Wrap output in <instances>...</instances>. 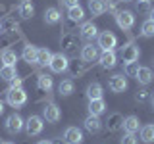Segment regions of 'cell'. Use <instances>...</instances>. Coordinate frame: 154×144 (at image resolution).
I'll return each instance as SVG.
<instances>
[{
    "label": "cell",
    "mask_w": 154,
    "mask_h": 144,
    "mask_svg": "<svg viewBox=\"0 0 154 144\" xmlns=\"http://www.w3.org/2000/svg\"><path fill=\"white\" fill-rule=\"evenodd\" d=\"M37 50H38V48L33 46V44L23 46V52H21L23 62H27V64H35V62H37Z\"/></svg>",
    "instance_id": "21"
},
{
    "label": "cell",
    "mask_w": 154,
    "mask_h": 144,
    "mask_svg": "<svg viewBox=\"0 0 154 144\" xmlns=\"http://www.w3.org/2000/svg\"><path fill=\"white\" fill-rule=\"evenodd\" d=\"M148 96H150V94H148V90H144V88H143V90H139V92L135 94V100H139V102H144Z\"/></svg>",
    "instance_id": "36"
},
{
    "label": "cell",
    "mask_w": 154,
    "mask_h": 144,
    "mask_svg": "<svg viewBox=\"0 0 154 144\" xmlns=\"http://www.w3.org/2000/svg\"><path fill=\"white\" fill-rule=\"evenodd\" d=\"M16 77H17L16 65H2V67H0V79H2V81H6V83H12Z\"/></svg>",
    "instance_id": "19"
},
{
    "label": "cell",
    "mask_w": 154,
    "mask_h": 144,
    "mask_svg": "<svg viewBox=\"0 0 154 144\" xmlns=\"http://www.w3.org/2000/svg\"><path fill=\"white\" fill-rule=\"evenodd\" d=\"M37 144H52V142H50V140H38Z\"/></svg>",
    "instance_id": "40"
},
{
    "label": "cell",
    "mask_w": 154,
    "mask_h": 144,
    "mask_svg": "<svg viewBox=\"0 0 154 144\" xmlns=\"http://www.w3.org/2000/svg\"><path fill=\"white\" fill-rule=\"evenodd\" d=\"M104 10H106V12H110V14H114V16H116V12H118L114 0H104Z\"/></svg>",
    "instance_id": "34"
},
{
    "label": "cell",
    "mask_w": 154,
    "mask_h": 144,
    "mask_svg": "<svg viewBox=\"0 0 154 144\" xmlns=\"http://www.w3.org/2000/svg\"><path fill=\"white\" fill-rule=\"evenodd\" d=\"M137 12H150V4L148 2H141V0H137Z\"/></svg>",
    "instance_id": "35"
},
{
    "label": "cell",
    "mask_w": 154,
    "mask_h": 144,
    "mask_svg": "<svg viewBox=\"0 0 154 144\" xmlns=\"http://www.w3.org/2000/svg\"><path fill=\"white\" fill-rule=\"evenodd\" d=\"M96 46H98L102 52H106V50H114V48L118 46V38H116L114 33L102 31V33H98V37H96Z\"/></svg>",
    "instance_id": "4"
},
{
    "label": "cell",
    "mask_w": 154,
    "mask_h": 144,
    "mask_svg": "<svg viewBox=\"0 0 154 144\" xmlns=\"http://www.w3.org/2000/svg\"><path fill=\"white\" fill-rule=\"evenodd\" d=\"M85 138H83V131L79 127H66V131L62 133V142L64 144H81Z\"/></svg>",
    "instance_id": "7"
},
{
    "label": "cell",
    "mask_w": 154,
    "mask_h": 144,
    "mask_svg": "<svg viewBox=\"0 0 154 144\" xmlns=\"http://www.w3.org/2000/svg\"><path fill=\"white\" fill-rule=\"evenodd\" d=\"M23 129H25L29 136H38L42 133V129H45V119L41 115H29L25 119V127Z\"/></svg>",
    "instance_id": "2"
},
{
    "label": "cell",
    "mask_w": 154,
    "mask_h": 144,
    "mask_svg": "<svg viewBox=\"0 0 154 144\" xmlns=\"http://www.w3.org/2000/svg\"><path fill=\"white\" fill-rule=\"evenodd\" d=\"M98 64L102 69H114L116 64H118V56H116L114 50H106L102 54H98Z\"/></svg>",
    "instance_id": "12"
},
{
    "label": "cell",
    "mask_w": 154,
    "mask_h": 144,
    "mask_svg": "<svg viewBox=\"0 0 154 144\" xmlns=\"http://www.w3.org/2000/svg\"><path fill=\"white\" fill-rule=\"evenodd\" d=\"M127 86H129V83L123 73H116L108 79V88L112 92H123V90H127Z\"/></svg>",
    "instance_id": "9"
},
{
    "label": "cell",
    "mask_w": 154,
    "mask_h": 144,
    "mask_svg": "<svg viewBox=\"0 0 154 144\" xmlns=\"http://www.w3.org/2000/svg\"><path fill=\"white\" fill-rule=\"evenodd\" d=\"M0 62H2L4 65H16V62H17V54L14 50H4L2 54H0Z\"/></svg>",
    "instance_id": "29"
},
{
    "label": "cell",
    "mask_w": 154,
    "mask_h": 144,
    "mask_svg": "<svg viewBox=\"0 0 154 144\" xmlns=\"http://www.w3.org/2000/svg\"><path fill=\"white\" fill-rule=\"evenodd\" d=\"M141 142L144 144H152L154 142V125H144L141 127Z\"/></svg>",
    "instance_id": "26"
},
{
    "label": "cell",
    "mask_w": 154,
    "mask_h": 144,
    "mask_svg": "<svg viewBox=\"0 0 154 144\" xmlns=\"http://www.w3.org/2000/svg\"><path fill=\"white\" fill-rule=\"evenodd\" d=\"M81 60L83 62H96L98 60V46H94V44H85L83 48H81Z\"/></svg>",
    "instance_id": "14"
},
{
    "label": "cell",
    "mask_w": 154,
    "mask_h": 144,
    "mask_svg": "<svg viewBox=\"0 0 154 144\" xmlns=\"http://www.w3.org/2000/svg\"><path fill=\"white\" fill-rule=\"evenodd\" d=\"M0 144H14V142H10V140H6V142H0Z\"/></svg>",
    "instance_id": "41"
},
{
    "label": "cell",
    "mask_w": 154,
    "mask_h": 144,
    "mask_svg": "<svg viewBox=\"0 0 154 144\" xmlns=\"http://www.w3.org/2000/svg\"><path fill=\"white\" fill-rule=\"evenodd\" d=\"M4 113V102H2V98H0V115Z\"/></svg>",
    "instance_id": "39"
},
{
    "label": "cell",
    "mask_w": 154,
    "mask_h": 144,
    "mask_svg": "<svg viewBox=\"0 0 154 144\" xmlns=\"http://www.w3.org/2000/svg\"><path fill=\"white\" fill-rule=\"evenodd\" d=\"M6 102H8V106H12L16 110L21 108L27 102V92L21 88V85H12L6 90Z\"/></svg>",
    "instance_id": "1"
},
{
    "label": "cell",
    "mask_w": 154,
    "mask_h": 144,
    "mask_svg": "<svg viewBox=\"0 0 154 144\" xmlns=\"http://www.w3.org/2000/svg\"><path fill=\"white\" fill-rule=\"evenodd\" d=\"M79 37L83 38V40H89V42L94 40V38L98 37V27H96L93 21H85L79 29Z\"/></svg>",
    "instance_id": "11"
},
{
    "label": "cell",
    "mask_w": 154,
    "mask_h": 144,
    "mask_svg": "<svg viewBox=\"0 0 154 144\" xmlns=\"http://www.w3.org/2000/svg\"><path fill=\"white\" fill-rule=\"evenodd\" d=\"M23 127H25V119L21 117L19 113H10L6 117V123H4V129H6V133L10 134H17L23 131Z\"/></svg>",
    "instance_id": "3"
},
{
    "label": "cell",
    "mask_w": 154,
    "mask_h": 144,
    "mask_svg": "<svg viewBox=\"0 0 154 144\" xmlns=\"http://www.w3.org/2000/svg\"><path fill=\"white\" fill-rule=\"evenodd\" d=\"M141 35L144 38H152L154 37V21H150V19H144L143 25H141Z\"/></svg>",
    "instance_id": "31"
},
{
    "label": "cell",
    "mask_w": 154,
    "mask_h": 144,
    "mask_svg": "<svg viewBox=\"0 0 154 144\" xmlns=\"http://www.w3.org/2000/svg\"><path fill=\"white\" fill-rule=\"evenodd\" d=\"M122 129L125 133H137L139 129H141V121H139L137 115H127V117H123Z\"/></svg>",
    "instance_id": "16"
},
{
    "label": "cell",
    "mask_w": 154,
    "mask_h": 144,
    "mask_svg": "<svg viewBox=\"0 0 154 144\" xmlns=\"http://www.w3.org/2000/svg\"><path fill=\"white\" fill-rule=\"evenodd\" d=\"M52 86H54V81H52L50 75H38V88H41V90L50 92Z\"/></svg>",
    "instance_id": "30"
},
{
    "label": "cell",
    "mask_w": 154,
    "mask_h": 144,
    "mask_svg": "<svg viewBox=\"0 0 154 144\" xmlns=\"http://www.w3.org/2000/svg\"><path fill=\"white\" fill-rule=\"evenodd\" d=\"M119 56H122V60H123V64H133V62H137L139 60V56H141V50H139V46H135V44H125L122 46V52H119Z\"/></svg>",
    "instance_id": "10"
},
{
    "label": "cell",
    "mask_w": 154,
    "mask_h": 144,
    "mask_svg": "<svg viewBox=\"0 0 154 144\" xmlns=\"http://www.w3.org/2000/svg\"><path fill=\"white\" fill-rule=\"evenodd\" d=\"M122 2H133V0H122Z\"/></svg>",
    "instance_id": "43"
},
{
    "label": "cell",
    "mask_w": 154,
    "mask_h": 144,
    "mask_svg": "<svg viewBox=\"0 0 154 144\" xmlns=\"http://www.w3.org/2000/svg\"><path fill=\"white\" fill-rule=\"evenodd\" d=\"M83 127H85V131H87V133H91V134H98L100 131H102V121H100L96 115H87L85 121H83Z\"/></svg>",
    "instance_id": "13"
},
{
    "label": "cell",
    "mask_w": 154,
    "mask_h": 144,
    "mask_svg": "<svg viewBox=\"0 0 154 144\" xmlns=\"http://www.w3.org/2000/svg\"><path fill=\"white\" fill-rule=\"evenodd\" d=\"M42 119L46 123H58L62 119V110L58 108L54 102H48L45 108H42Z\"/></svg>",
    "instance_id": "8"
},
{
    "label": "cell",
    "mask_w": 154,
    "mask_h": 144,
    "mask_svg": "<svg viewBox=\"0 0 154 144\" xmlns=\"http://www.w3.org/2000/svg\"><path fill=\"white\" fill-rule=\"evenodd\" d=\"M152 106H154V100H152Z\"/></svg>",
    "instance_id": "47"
},
{
    "label": "cell",
    "mask_w": 154,
    "mask_h": 144,
    "mask_svg": "<svg viewBox=\"0 0 154 144\" xmlns=\"http://www.w3.org/2000/svg\"><path fill=\"white\" fill-rule=\"evenodd\" d=\"M75 90V85L71 79H64L60 85H58V92H60V96H71Z\"/></svg>",
    "instance_id": "27"
},
{
    "label": "cell",
    "mask_w": 154,
    "mask_h": 144,
    "mask_svg": "<svg viewBox=\"0 0 154 144\" xmlns=\"http://www.w3.org/2000/svg\"><path fill=\"white\" fill-rule=\"evenodd\" d=\"M135 79L139 81V85H150L154 75H152V69L150 67H139L137 69V75H135Z\"/></svg>",
    "instance_id": "17"
},
{
    "label": "cell",
    "mask_w": 154,
    "mask_h": 144,
    "mask_svg": "<svg viewBox=\"0 0 154 144\" xmlns=\"http://www.w3.org/2000/svg\"><path fill=\"white\" fill-rule=\"evenodd\" d=\"M150 100H154V94H152V96H150Z\"/></svg>",
    "instance_id": "44"
},
{
    "label": "cell",
    "mask_w": 154,
    "mask_h": 144,
    "mask_svg": "<svg viewBox=\"0 0 154 144\" xmlns=\"http://www.w3.org/2000/svg\"><path fill=\"white\" fill-rule=\"evenodd\" d=\"M21 2H27V0H21Z\"/></svg>",
    "instance_id": "46"
},
{
    "label": "cell",
    "mask_w": 154,
    "mask_h": 144,
    "mask_svg": "<svg viewBox=\"0 0 154 144\" xmlns=\"http://www.w3.org/2000/svg\"><path fill=\"white\" fill-rule=\"evenodd\" d=\"M104 96V88H102V85L100 83H91L89 86H87V98L89 100H96V98H102Z\"/></svg>",
    "instance_id": "18"
},
{
    "label": "cell",
    "mask_w": 154,
    "mask_h": 144,
    "mask_svg": "<svg viewBox=\"0 0 154 144\" xmlns=\"http://www.w3.org/2000/svg\"><path fill=\"white\" fill-rule=\"evenodd\" d=\"M79 4V0H62V6H67V8H73Z\"/></svg>",
    "instance_id": "37"
},
{
    "label": "cell",
    "mask_w": 154,
    "mask_h": 144,
    "mask_svg": "<svg viewBox=\"0 0 154 144\" xmlns=\"http://www.w3.org/2000/svg\"><path fill=\"white\" fill-rule=\"evenodd\" d=\"M108 131H118V129H122V123H123V115L122 113H110L108 115Z\"/></svg>",
    "instance_id": "22"
},
{
    "label": "cell",
    "mask_w": 154,
    "mask_h": 144,
    "mask_svg": "<svg viewBox=\"0 0 154 144\" xmlns=\"http://www.w3.org/2000/svg\"><path fill=\"white\" fill-rule=\"evenodd\" d=\"M137 69H139L137 62H133V64H125V77H135V75H137Z\"/></svg>",
    "instance_id": "33"
},
{
    "label": "cell",
    "mask_w": 154,
    "mask_h": 144,
    "mask_svg": "<svg viewBox=\"0 0 154 144\" xmlns=\"http://www.w3.org/2000/svg\"><path fill=\"white\" fill-rule=\"evenodd\" d=\"M87 110H89V115H96V117H100V115L106 112V102H104V98L89 100V106H87Z\"/></svg>",
    "instance_id": "15"
},
{
    "label": "cell",
    "mask_w": 154,
    "mask_h": 144,
    "mask_svg": "<svg viewBox=\"0 0 154 144\" xmlns=\"http://www.w3.org/2000/svg\"><path fill=\"white\" fill-rule=\"evenodd\" d=\"M60 19H62V14H60L58 8H46L45 10V23H48V25H56Z\"/></svg>",
    "instance_id": "20"
},
{
    "label": "cell",
    "mask_w": 154,
    "mask_h": 144,
    "mask_svg": "<svg viewBox=\"0 0 154 144\" xmlns=\"http://www.w3.org/2000/svg\"><path fill=\"white\" fill-rule=\"evenodd\" d=\"M67 16H69V21L81 23V21H83V17H85V10L77 4V6H73V8H67Z\"/></svg>",
    "instance_id": "23"
},
{
    "label": "cell",
    "mask_w": 154,
    "mask_h": 144,
    "mask_svg": "<svg viewBox=\"0 0 154 144\" xmlns=\"http://www.w3.org/2000/svg\"><path fill=\"white\" fill-rule=\"evenodd\" d=\"M119 144H139V136L135 133H125L122 136V140H119Z\"/></svg>",
    "instance_id": "32"
},
{
    "label": "cell",
    "mask_w": 154,
    "mask_h": 144,
    "mask_svg": "<svg viewBox=\"0 0 154 144\" xmlns=\"http://www.w3.org/2000/svg\"><path fill=\"white\" fill-rule=\"evenodd\" d=\"M141 2H148V4H150V2H152V0H141Z\"/></svg>",
    "instance_id": "42"
},
{
    "label": "cell",
    "mask_w": 154,
    "mask_h": 144,
    "mask_svg": "<svg viewBox=\"0 0 154 144\" xmlns=\"http://www.w3.org/2000/svg\"><path fill=\"white\" fill-rule=\"evenodd\" d=\"M48 67H50L52 73H64V71H67V67H69V60L66 58V54L58 52V54H52L50 62H48Z\"/></svg>",
    "instance_id": "5"
},
{
    "label": "cell",
    "mask_w": 154,
    "mask_h": 144,
    "mask_svg": "<svg viewBox=\"0 0 154 144\" xmlns=\"http://www.w3.org/2000/svg\"><path fill=\"white\" fill-rule=\"evenodd\" d=\"M17 14H19L23 19H29V17H33V14H35V8H33V4L27 0V2H21V4H19Z\"/></svg>",
    "instance_id": "28"
},
{
    "label": "cell",
    "mask_w": 154,
    "mask_h": 144,
    "mask_svg": "<svg viewBox=\"0 0 154 144\" xmlns=\"http://www.w3.org/2000/svg\"><path fill=\"white\" fill-rule=\"evenodd\" d=\"M148 19L154 21V8H150V12H148Z\"/></svg>",
    "instance_id": "38"
},
{
    "label": "cell",
    "mask_w": 154,
    "mask_h": 144,
    "mask_svg": "<svg viewBox=\"0 0 154 144\" xmlns=\"http://www.w3.org/2000/svg\"><path fill=\"white\" fill-rule=\"evenodd\" d=\"M89 12L93 14V17H100L106 12L104 10V0H89Z\"/></svg>",
    "instance_id": "25"
},
{
    "label": "cell",
    "mask_w": 154,
    "mask_h": 144,
    "mask_svg": "<svg viewBox=\"0 0 154 144\" xmlns=\"http://www.w3.org/2000/svg\"><path fill=\"white\" fill-rule=\"evenodd\" d=\"M116 23L122 31H129L135 25V14L131 10H122V12H116Z\"/></svg>",
    "instance_id": "6"
},
{
    "label": "cell",
    "mask_w": 154,
    "mask_h": 144,
    "mask_svg": "<svg viewBox=\"0 0 154 144\" xmlns=\"http://www.w3.org/2000/svg\"><path fill=\"white\" fill-rule=\"evenodd\" d=\"M0 31H2V23H0Z\"/></svg>",
    "instance_id": "45"
},
{
    "label": "cell",
    "mask_w": 154,
    "mask_h": 144,
    "mask_svg": "<svg viewBox=\"0 0 154 144\" xmlns=\"http://www.w3.org/2000/svg\"><path fill=\"white\" fill-rule=\"evenodd\" d=\"M50 58H52V52L48 50V48H38V50H37V62H35V64L41 65V67H46L48 62H50Z\"/></svg>",
    "instance_id": "24"
}]
</instances>
